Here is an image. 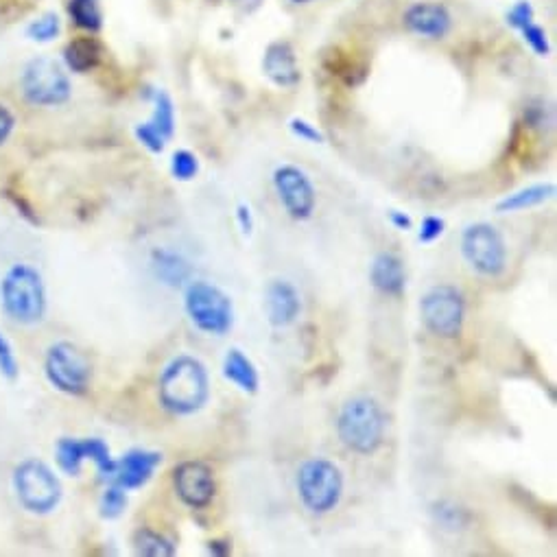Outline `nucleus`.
Masks as SVG:
<instances>
[{
	"mask_svg": "<svg viewBox=\"0 0 557 557\" xmlns=\"http://www.w3.org/2000/svg\"><path fill=\"white\" fill-rule=\"evenodd\" d=\"M158 396L160 405L173 416H193L201 411L210 398L206 365L188 354L175 357L160 374Z\"/></svg>",
	"mask_w": 557,
	"mask_h": 557,
	"instance_id": "f257e3e1",
	"label": "nucleus"
},
{
	"mask_svg": "<svg viewBox=\"0 0 557 557\" xmlns=\"http://www.w3.org/2000/svg\"><path fill=\"white\" fill-rule=\"evenodd\" d=\"M387 418L381 402L372 396H352L337 416L341 444L357 455H374L383 446Z\"/></svg>",
	"mask_w": 557,
	"mask_h": 557,
	"instance_id": "f03ea898",
	"label": "nucleus"
},
{
	"mask_svg": "<svg viewBox=\"0 0 557 557\" xmlns=\"http://www.w3.org/2000/svg\"><path fill=\"white\" fill-rule=\"evenodd\" d=\"M5 313L18 324L40 322L46 311V289L38 269L27 263L11 267L0 282Z\"/></svg>",
	"mask_w": 557,
	"mask_h": 557,
	"instance_id": "7ed1b4c3",
	"label": "nucleus"
},
{
	"mask_svg": "<svg viewBox=\"0 0 557 557\" xmlns=\"http://www.w3.org/2000/svg\"><path fill=\"white\" fill-rule=\"evenodd\" d=\"M184 311L193 326L212 337L228 335L234 326V304L217 284L191 280L184 291Z\"/></svg>",
	"mask_w": 557,
	"mask_h": 557,
	"instance_id": "20e7f679",
	"label": "nucleus"
},
{
	"mask_svg": "<svg viewBox=\"0 0 557 557\" xmlns=\"http://www.w3.org/2000/svg\"><path fill=\"white\" fill-rule=\"evenodd\" d=\"M300 501L311 514H328L339 505L343 496V474L333 461L315 457L306 459L298 470Z\"/></svg>",
	"mask_w": 557,
	"mask_h": 557,
	"instance_id": "39448f33",
	"label": "nucleus"
},
{
	"mask_svg": "<svg viewBox=\"0 0 557 557\" xmlns=\"http://www.w3.org/2000/svg\"><path fill=\"white\" fill-rule=\"evenodd\" d=\"M461 256L483 278H499L507 267V245L492 223H470L461 234Z\"/></svg>",
	"mask_w": 557,
	"mask_h": 557,
	"instance_id": "423d86ee",
	"label": "nucleus"
},
{
	"mask_svg": "<svg viewBox=\"0 0 557 557\" xmlns=\"http://www.w3.org/2000/svg\"><path fill=\"white\" fill-rule=\"evenodd\" d=\"M20 88L25 99L31 105H38V108H57V105H64L70 99V94H73V86H70L64 68L51 57L31 59L25 70H22Z\"/></svg>",
	"mask_w": 557,
	"mask_h": 557,
	"instance_id": "0eeeda50",
	"label": "nucleus"
},
{
	"mask_svg": "<svg viewBox=\"0 0 557 557\" xmlns=\"http://www.w3.org/2000/svg\"><path fill=\"white\" fill-rule=\"evenodd\" d=\"M14 488L18 501L31 514H49L62 501V483L38 459H29L16 468Z\"/></svg>",
	"mask_w": 557,
	"mask_h": 557,
	"instance_id": "6e6552de",
	"label": "nucleus"
},
{
	"mask_svg": "<svg viewBox=\"0 0 557 557\" xmlns=\"http://www.w3.org/2000/svg\"><path fill=\"white\" fill-rule=\"evenodd\" d=\"M420 313L424 326L429 328L435 337L457 339L466 322L464 293L450 287V284L433 287L424 293L420 302Z\"/></svg>",
	"mask_w": 557,
	"mask_h": 557,
	"instance_id": "1a4fd4ad",
	"label": "nucleus"
},
{
	"mask_svg": "<svg viewBox=\"0 0 557 557\" xmlns=\"http://www.w3.org/2000/svg\"><path fill=\"white\" fill-rule=\"evenodd\" d=\"M44 372L49 383L68 396L86 394L90 387V363L73 343L59 341L46 352Z\"/></svg>",
	"mask_w": 557,
	"mask_h": 557,
	"instance_id": "9d476101",
	"label": "nucleus"
},
{
	"mask_svg": "<svg viewBox=\"0 0 557 557\" xmlns=\"http://www.w3.org/2000/svg\"><path fill=\"white\" fill-rule=\"evenodd\" d=\"M274 188L282 208L295 221H306L313 217L317 206V191L300 167L282 164L274 171Z\"/></svg>",
	"mask_w": 557,
	"mask_h": 557,
	"instance_id": "9b49d317",
	"label": "nucleus"
},
{
	"mask_svg": "<svg viewBox=\"0 0 557 557\" xmlns=\"http://www.w3.org/2000/svg\"><path fill=\"white\" fill-rule=\"evenodd\" d=\"M173 488L184 505L204 509L217 494L215 472L204 461H184L173 470Z\"/></svg>",
	"mask_w": 557,
	"mask_h": 557,
	"instance_id": "f8f14e48",
	"label": "nucleus"
},
{
	"mask_svg": "<svg viewBox=\"0 0 557 557\" xmlns=\"http://www.w3.org/2000/svg\"><path fill=\"white\" fill-rule=\"evenodd\" d=\"M175 134V108L167 92L153 94V114L147 123L136 127V138L151 153H162Z\"/></svg>",
	"mask_w": 557,
	"mask_h": 557,
	"instance_id": "ddd939ff",
	"label": "nucleus"
},
{
	"mask_svg": "<svg viewBox=\"0 0 557 557\" xmlns=\"http://www.w3.org/2000/svg\"><path fill=\"white\" fill-rule=\"evenodd\" d=\"M162 464V455L158 450L134 448L125 453L121 459L114 461V472L110 474V483L121 485L127 490H138L147 485L153 477V472Z\"/></svg>",
	"mask_w": 557,
	"mask_h": 557,
	"instance_id": "4468645a",
	"label": "nucleus"
},
{
	"mask_svg": "<svg viewBox=\"0 0 557 557\" xmlns=\"http://www.w3.org/2000/svg\"><path fill=\"white\" fill-rule=\"evenodd\" d=\"M407 31L424 40H444L453 29V16L440 3H413L402 16Z\"/></svg>",
	"mask_w": 557,
	"mask_h": 557,
	"instance_id": "2eb2a0df",
	"label": "nucleus"
},
{
	"mask_svg": "<svg viewBox=\"0 0 557 557\" xmlns=\"http://www.w3.org/2000/svg\"><path fill=\"white\" fill-rule=\"evenodd\" d=\"M265 306L269 324L276 328H287L302 313L300 291L289 280H271L265 291Z\"/></svg>",
	"mask_w": 557,
	"mask_h": 557,
	"instance_id": "dca6fc26",
	"label": "nucleus"
},
{
	"mask_svg": "<svg viewBox=\"0 0 557 557\" xmlns=\"http://www.w3.org/2000/svg\"><path fill=\"white\" fill-rule=\"evenodd\" d=\"M263 70L265 77L278 88H293L300 81L298 59H295V51L289 42L269 44L263 59Z\"/></svg>",
	"mask_w": 557,
	"mask_h": 557,
	"instance_id": "f3484780",
	"label": "nucleus"
},
{
	"mask_svg": "<svg viewBox=\"0 0 557 557\" xmlns=\"http://www.w3.org/2000/svg\"><path fill=\"white\" fill-rule=\"evenodd\" d=\"M370 282L376 291L385 295H400L407 287L405 265L391 252L376 254L370 265Z\"/></svg>",
	"mask_w": 557,
	"mask_h": 557,
	"instance_id": "a211bd4d",
	"label": "nucleus"
},
{
	"mask_svg": "<svg viewBox=\"0 0 557 557\" xmlns=\"http://www.w3.org/2000/svg\"><path fill=\"white\" fill-rule=\"evenodd\" d=\"M151 269L156 278L171 289L186 287L193 280V265L188 260L167 247H158L151 252Z\"/></svg>",
	"mask_w": 557,
	"mask_h": 557,
	"instance_id": "6ab92c4d",
	"label": "nucleus"
},
{
	"mask_svg": "<svg viewBox=\"0 0 557 557\" xmlns=\"http://www.w3.org/2000/svg\"><path fill=\"white\" fill-rule=\"evenodd\" d=\"M223 376L243 394H256L260 387V376L254 361L241 348H230L223 359Z\"/></svg>",
	"mask_w": 557,
	"mask_h": 557,
	"instance_id": "aec40b11",
	"label": "nucleus"
},
{
	"mask_svg": "<svg viewBox=\"0 0 557 557\" xmlns=\"http://www.w3.org/2000/svg\"><path fill=\"white\" fill-rule=\"evenodd\" d=\"M555 197V184L547 182V184H531L527 188H520V191L505 195L499 204H496V210L505 215V212H520V210H529L547 204L549 199Z\"/></svg>",
	"mask_w": 557,
	"mask_h": 557,
	"instance_id": "412c9836",
	"label": "nucleus"
},
{
	"mask_svg": "<svg viewBox=\"0 0 557 557\" xmlns=\"http://www.w3.org/2000/svg\"><path fill=\"white\" fill-rule=\"evenodd\" d=\"M64 59L73 73H88V70L97 68L101 62V46L94 38H77L68 42Z\"/></svg>",
	"mask_w": 557,
	"mask_h": 557,
	"instance_id": "4be33fe9",
	"label": "nucleus"
},
{
	"mask_svg": "<svg viewBox=\"0 0 557 557\" xmlns=\"http://www.w3.org/2000/svg\"><path fill=\"white\" fill-rule=\"evenodd\" d=\"M90 459V450H88V440L79 442V440H70V437H64L57 444V464L70 477H77L84 468V461Z\"/></svg>",
	"mask_w": 557,
	"mask_h": 557,
	"instance_id": "5701e85b",
	"label": "nucleus"
},
{
	"mask_svg": "<svg viewBox=\"0 0 557 557\" xmlns=\"http://www.w3.org/2000/svg\"><path fill=\"white\" fill-rule=\"evenodd\" d=\"M134 549L145 557H171L175 555V544L162 533L153 529H138L134 536Z\"/></svg>",
	"mask_w": 557,
	"mask_h": 557,
	"instance_id": "b1692460",
	"label": "nucleus"
},
{
	"mask_svg": "<svg viewBox=\"0 0 557 557\" xmlns=\"http://www.w3.org/2000/svg\"><path fill=\"white\" fill-rule=\"evenodd\" d=\"M68 14L79 29L94 33L103 27V11L99 0H70Z\"/></svg>",
	"mask_w": 557,
	"mask_h": 557,
	"instance_id": "393cba45",
	"label": "nucleus"
},
{
	"mask_svg": "<svg viewBox=\"0 0 557 557\" xmlns=\"http://www.w3.org/2000/svg\"><path fill=\"white\" fill-rule=\"evenodd\" d=\"M171 173L177 182H191L199 173V158L193 151L180 149L171 158Z\"/></svg>",
	"mask_w": 557,
	"mask_h": 557,
	"instance_id": "a878e982",
	"label": "nucleus"
},
{
	"mask_svg": "<svg viewBox=\"0 0 557 557\" xmlns=\"http://www.w3.org/2000/svg\"><path fill=\"white\" fill-rule=\"evenodd\" d=\"M127 507V494L121 485L110 483V488L101 496V514L103 518H118Z\"/></svg>",
	"mask_w": 557,
	"mask_h": 557,
	"instance_id": "bb28decb",
	"label": "nucleus"
},
{
	"mask_svg": "<svg viewBox=\"0 0 557 557\" xmlns=\"http://www.w3.org/2000/svg\"><path fill=\"white\" fill-rule=\"evenodd\" d=\"M27 35L31 40L35 42H51L55 40L57 35H59V18L55 14H46L38 20H33L29 29H27Z\"/></svg>",
	"mask_w": 557,
	"mask_h": 557,
	"instance_id": "cd10ccee",
	"label": "nucleus"
},
{
	"mask_svg": "<svg viewBox=\"0 0 557 557\" xmlns=\"http://www.w3.org/2000/svg\"><path fill=\"white\" fill-rule=\"evenodd\" d=\"M520 33H523V38L531 46L533 53L540 55V57L549 55L551 46H549V40H547V33H544V29L540 25H536V22H529L527 27L520 29Z\"/></svg>",
	"mask_w": 557,
	"mask_h": 557,
	"instance_id": "c85d7f7f",
	"label": "nucleus"
},
{
	"mask_svg": "<svg viewBox=\"0 0 557 557\" xmlns=\"http://www.w3.org/2000/svg\"><path fill=\"white\" fill-rule=\"evenodd\" d=\"M446 232V221L442 217H435V215H429V217H424L422 223H420V232H418V241L420 243H435L437 239H442Z\"/></svg>",
	"mask_w": 557,
	"mask_h": 557,
	"instance_id": "c756f323",
	"label": "nucleus"
},
{
	"mask_svg": "<svg viewBox=\"0 0 557 557\" xmlns=\"http://www.w3.org/2000/svg\"><path fill=\"white\" fill-rule=\"evenodd\" d=\"M289 127H291V132L298 136L300 140H304V142H313V145H319V142H324V134L319 132V129L313 123L304 121V118H291Z\"/></svg>",
	"mask_w": 557,
	"mask_h": 557,
	"instance_id": "7c9ffc66",
	"label": "nucleus"
},
{
	"mask_svg": "<svg viewBox=\"0 0 557 557\" xmlns=\"http://www.w3.org/2000/svg\"><path fill=\"white\" fill-rule=\"evenodd\" d=\"M507 22L512 25L514 29H523L527 27L529 22H533V7L529 3H518L512 7V11L507 14Z\"/></svg>",
	"mask_w": 557,
	"mask_h": 557,
	"instance_id": "2f4dec72",
	"label": "nucleus"
},
{
	"mask_svg": "<svg viewBox=\"0 0 557 557\" xmlns=\"http://www.w3.org/2000/svg\"><path fill=\"white\" fill-rule=\"evenodd\" d=\"M0 372L9 378H14L18 374L16 357H14V352H11L9 343L3 339V335H0Z\"/></svg>",
	"mask_w": 557,
	"mask_h": 557,
	"instance_id": "473e14b6",
	"label": "nucleus"
},
{
	"mask_svg": "<svg viewBox=\"0 0 557 557\" xmlns=\"http://www.w3.org/2000/svg\"><path fill=\"white\" fill-rule=\"evenodd\" d=\"M236 223H239V230L250 236L254 232V215H252V208L247 204H239L236 206Z\"/></svg>",
	"mask_w": 557,
	"mask_h": 557,
	"instance_id": "72a5a7b5",
	"label": "nucleus"
},
{
	"mask_svg": "<svg viewBox=\"0 0 557 557\" xmlns=\"http://www.w3.org/2000/svg\"><path fill=\"white\" fill-rule=\"evenodd\" d=\"M11 132H14V116H11L5 105H0V145H5Z\"/></svg>",
	"mask_w": 557,
	"mask_h": 557,
	"instance_id": "f704fd0d",
	"label": "nucleus"
},
{
	"mask_svg": "<svg viewBox=\"0 0 557 557\" xmlns=\"http://www.w3.org/2000/svg\"><path fill=\"white\" fill-rule=\"evenodd\" d=\"M389 223L400 232H409L413 228V219L402 210H391L389 212Z\"/></svg>",
	"mask_w": 557,
	"mask_h": 557,
	"instance_id": "c9c22d12",
	"label": "nucleus"
},
{
	"mask_svg": "<svg viewBox=\"0 0 557 557\" xmlns=\"http://www.w3.org/2000/svg\"><path fill=\"white\" fill-rule=\"evenodd\" d=\"M230 551H232V544L228 540L208 542V553H212V555H228Z\"/></svg>",
	"mask_w": 557,
	"mask_h": 557,
	"instance_id": "e433bc0d",
	"label": "nucleus"
},
{
	"mask_svg": "<svg viewBox=\"0 0 557 557\" xmlns=\"http://www.w3.org/2000/svg\"><path fill=\"white\" fill-rule=\"evenodd\" d=\"M232 5L243 11V14H254V11L263 5V0H232Z\"/></svg>",
	"mask_w": 557,
	"mask_h": 557,
	"instance_id": "4c0bfd02",
	"label": "nucleus"
},
{
	"mask_svg": "<svg viewBox=\"0 0 557 557\" xmlns=\"http://www.w3.org/2000/svg\"><path fill=\"white\" fill-rule=\"evenodd\" d=\"M293 3L300 5V3H311V0H293Z\"/></svg>",
	"mask_w": 557,
	"mask_h": 557,
	"instance_id": "58836bf2",
	"label": "nucleus"
}]
</instances>
